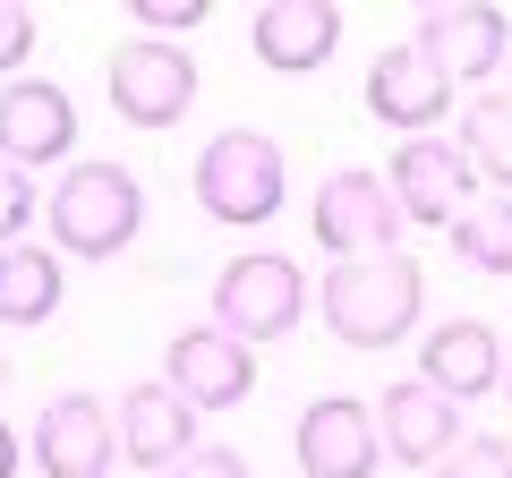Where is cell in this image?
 Listing matches in <instances>:
<instances>
[{"label":"cell","mask_w":512,"mask_h":478,"mask_svg":"<svg viewBox=\"0 0 512 478\" xmlns=\"http://www.w3.org/2000/svg\"><path fill=\"white\" fill-rule=\"evenodd\" d=\"M427 274L393 248V257H350L325 274V333L350 350H402L419 333Z\"/></svg>","instance_id":"6da1fadb"},{"label":"cell","mask_w":512,"mask_h":478,"mask_svg":"<svg viewBox=\"0 0 512 478\" xmlns=\"http://www.w3.org/2000/svg\"><path fill=\"white\" fill-rule=\"evenodd\" d=\"M188 197L222 231H256V222H274L282 197H291V163H282V146L265 129H222V137H205L197 171H188Z\"/></svg>","instance_id":"7a4b0ae2"},{"label":"cell","mask_w":512,"mask_h":478,"mask_svg":"<svg viewBox=\"0 0 512 478\" xmlns=\"http://www.w3.org/2000/svg\"><path fill=\"white\" fill-rule=\"evenodd\" d=\"M146 231V180L120 163H69L52 188V239L69 257H120L128 239Z\"/></svg>","instance_id":"3957f363"},{"label":"cell","mask_w":512,"mask_h":478,"mask_svg":"<svg viewBox=\"0 0 512 478\" xmlns=\"http://www.w3.org/2000/svg\"><path fill=\"white\" fill-rule=\"evenodd\" d=\"M205 308H214V325L231 333V342H248V350L282 342V333L308 316V274H299L282 248H248V257H231L214 274V299H205Z\"/></svg>","instance_id":"277c9868"},{"label":"cell","mask_w":512,"mask_h":478,"mask_svg":"<svg viewBox=\"0 0 512 478\" xmlns=\"http://www.w3.org/2000/svg\"><path fill=\"white\" fill-rule=\"evenodd\" d=\"M103 94H111V111H120L128 129H171V120H188V103H197V60H188L180 43L137 35V43L111 52Z\"/></svg>","instance_id":"5b68a950"},{"label":"cell","mask_w":512,"mask_h":478,"mask_svg":"<svg viewBox=\"0 0 512 478\" xmlns=\"http://www.w3.org/2000/svg\"><path fill=\"white\" fill-rule=\"evenodd\" d=\"M316 248H333V257H393V239H402V205H393V188H384V171H333L325 188H316Z\"/></svg>","instance_id":"8992f818"},{"label":"cell","mask_w":512,"mask_h":478,"mask_svg":"<svg viewBox=\"0 0 512 478\" xmlns=\"http://www.w3.org/2000/svg\"><path fill=\"white\" fill-rule=\"evenodd\" d=\"M384 188H393V205H402V222H427V231H453V222L478 205V171L461 163L453 137H402Z\"/></svg>","instance_id":"52a82bcc"},{"label":"cell","mask_w":512,"mask_h":478,"mask_svg":"<svg viewBox=\"0 0 512 478\" xmlns=\"http://www.w3.org/2000/svg\"><path fill=\"white\" fill-rule=\"evenodd\" d=\"M291 453H299V478H376L384 470L376 410L350 402V393H316L291 427Z\"/></svg>","instance_id":"ba28073f"},{"label":"cell","mask_w":512,"mask_h":478,"mask_svg":"<svg viewBox=\"0 0 512 478\" xmlns=\"http://www.w3.org/2000/svg\"><path fill=\"white\" fill-rule=\"evenodd\" d=\"M163 385L180 393L197 419L205 410H239L248 385H256V350L231 342L222 325H188V333H171V350H163Z\"/></svg>","instance_id":"9c48e42d"},{"label":"cell","mask_w":512,"mask_h":478,"mask_svg":"<svg viewBox=\"0 0 512 478\" xmlns=\"http://www.w3.org/2000/svg\"><path fill=\"white\" fill-rule=\"evenodd\" d=\"M359 94H367V120H376V129H402V137H436V120L453 111V77H444L419 43L376 52Z\"/></svg>","instance_id":"30bf717a"},{"label":"cell","mask_w":512,"mask_h":478,"mask_svg":"<svg viewBox=\"0 0 512 478\" xmlns=\"http://www.w3.org/2000/svg\"><path fill=\"white\" fill-rule=\"evenodd\" d=\"M410 43H419L444 77H461V86H478V77H495L512 60V26L487 0H436V9H419Z\"/></svg>","instance_id":"8fae6325"},{"label":"cell","mask_w":512,"mask_h":478,"mask_svg":"<svg viewBox=\"0 0 512 478\" xmlns=\"http://www.w3.org/2000/svg\"><path fill=\"white\" fill-rule=\"evenodd\" d=\"M120 461V427L94 393H52L35 410V470L43 478H111Z\"/></svg>","instance_id":"7c38bea8"},{"label":"cell","mask_w":512,"mask_h":478,"mask_svg":"<svg viewBox=\"0 0 512 478\" xmlns=\"http://www.w3.org/2000/svg\"><path fill=\"white\" fill-rule=\"evenodd\" d=\"M376 444H384L393 470H436V461L461 444V402H453V393H436V385H419V376H410V385H384Z\"/></svg>","instance_id":"4fadbf2b"},{"label":"cell","mask_w":512,"mask_h":478,"mask_svg":"<svg viewBox=\"0 0 512 478\" xmlns=\"http://www.w3.org/2000/svg\"><path fill=\"white\" fill-rule=\"evenodd\" d=\"M60 154H77V103L69 86H52V77H9L0 86V163H60Z\"/></svg>","instance_id":"5bb4252c"},{"label":"cell","mask_w":512,"mask_h":478,"mask_svg":"<svg viewBox=\"0 0 512 478\" xmlns=\"http://www.w3.org/2000/svg\"><path fill=\"white\" fill-rule=\"evenodd\" d=\"M248 52H256V69H274V77H316L342 52V9L333 0H265L248 18Z\"/></svg>","instance_id":"9a60e30c"},{"label":"cell","mask_w":512,"mask_h":478,"mask_svg":"<svg viewBox=\"0 0 512 478\" xmlns=\"http://www.w3.org/2000/svg\"><path fill=\"white\" fill-rule=\"evenodd\" d=\"M419 385L453 393V402H478V393L504 385V342H495L487 316H444V325H427V342H419Z\"/></svg>","instance_id":"2e32d148"},{"label":"cell","mask_w":512,"mask_h":478,"mask_svg":"<svg viewBox=\"0 0 512 478\" xmlns=\"http://www.w3.org/2000/svg\"><path fill=\"white\" fill-rule=\"evenodd\" d=\"M111 427H120V461H137V470H171V461L197 453V410L171 385H128Z\"/></svg>","instance_id":"e0dca14e"},{"label":"cell","mask_w":512,"mask_h":478,"mask_svg":"<svg viewBox=\"0 0 512 478\" xmlns=\"http://www.w3.org/2000/svg\"><path fill=\"white\" fill-rule=\"evenodd\" d=\"M60 257L52 248H0V325H52L60 316Z\"/></svg>","instance_id":"ac0fdd59"},{"label":"cell","mask_w":512,"mask_h":478,"mask_svg":"<svg viewBox=\"0 0 512 478\" xmlns=\"http://www.w3.org/2000/svg\"><path fill=\"white\" fill-rule=\"evenodd\" d=\"M461 163L478 180H495V197H512V94H470L461 103Z\"/></svg>","instance_id":"d6986e66"},{"label":"cell","mask_w":512,"mask_h":478,"mask_svg":"<svg viewBox=\"0 0 512 478\" xmlns=\"http://www.w3.org/2000/svg\"><path fill=\"white\" fill-rule=\"evenodd\" d=\"M453 257L470 274H512V197H478L453 222Z\"/></svg>","instance_id":"ffe728a7"},{"label":"cell","mask_w":512,"mask_h":478,"mask_svg":"<svg viewBox=\"0 0 512 478\" xmlns=\"http://www.w3.org/2000/svg\"><path fill=\"white\" fill-rule=\"evenodd\" d=\"M427 478H512V444L504 436H461Z\"/></svg>","instance_id":"44dd1931"},{"label":"cell","mask_w":512,"mask_h":478,"mask_svg":"<svg viewBox=\"0 0 512 478\" xmlns=\"http://www.w3.org/2000/svg\"><path fill=\"white\" fill-rule=\"evenodd\" d=\"M35 214H43V188L26 180L18 163H0V248H18V239H26V222H35Z\"/></svg>","instance_id":"7402d4cb"},{"label":"cell","mask_w":512,"mask_h":478,"mask_svg":"<svg viewBox=\"0 0 512 478\" xmlns=\"http://www.w3.org/2000/svg\"><path fill=\"white\" fill-rule=\"evenodd\" d=\"M35 9H26V0H0V86H9V77L26 69V52H35Z\"/></svg>","instance_id":"603a6c76"},{"label":"cell","mask_w":512,"mask_h":478,"mask_svg":"<svg viewBox=\"0 0 512 478\" xmlns=\"http://www.w3.org/2000/svg\"><path fill=\"white\" fill-rule=\"evenodd\" d=\"M128 18H137L154 43H163V35H197V26H205V0H137Z\"/></svg>","instance_id":"cb8c5ba5"},{"label":"cell","mask_w":512,"mask_h":478,"mask_svg":"<svg viewBox=\"0 0 512 478\" xmlns=\"http://www.w3.org/2000/svg\"><path fill=\"white\" fill-rule=\"evenodd\" d=\"M163 478H248V453H231V444H197V453L171 461Z\"/></svg>","instance_id":"d4e9b609"},{"label":"cell","mask_w":512,"mask_h":478,"mask_svg":"<svg viewBox=\"0 0 512 478\" xmlns=\"http://www.w3.org/2000/svg\"><path fill=\"white\" fill-rule=\"evenodd\" d=\"M18 461H26V444H18V427L0 419V478H18Z\"/></svg>","instance_id":"484cf974"},{"label":"cell","mask_w":512,"mask_h":478,"mask_svg":"<svg viewBox=\"0 0 512 478\" xmlns=\"http://www.w3.org/2000/svg\"><path fill=\"white\" fill-rule=\"evenodd\" d=\"M495 393H504V402H512V342H504V385H495Z\"/></svg>","instance_id":"4316f807"},{"label":"cell","mask_w":512,"mask_h":478,"mask_svg":"<svg viewBox=\"0 0 512 478\" xmlns=\"http://www.w3.org/2000/svg\"><path fill=\"white\" fill-rule=\"evenodd\" d=\"M0 385H9V359H0Z\"/></svg>","instance_id":"83f0119b"},{"label":"cell","mask_w":512,"mask_h":478,"mask_svg":"<svg viewBox=\"0 0 512 478\" xmlns=\"http://www.w3.org/2000/svg\"><path fill=\"white\" fill-rule=\"evenodd\" d=\"M504 69H512V60H504Z\"/></svg>","instance_id":"f1b7e54d"}]
</instances>
